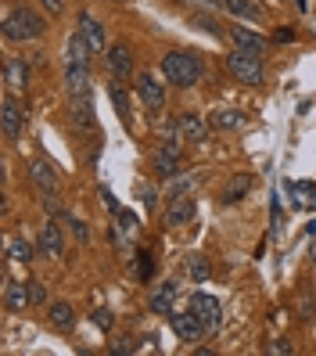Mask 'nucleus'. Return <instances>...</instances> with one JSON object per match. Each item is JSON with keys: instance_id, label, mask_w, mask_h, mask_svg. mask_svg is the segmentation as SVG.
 <instances>
[{"instance_id": "1", "label": "nucleus", "mask_w": 316, "mask_h": 356, "mask_svg": "<svg viewBox=\"0 0 316 356\" xmlns=\"http://www.w3.org/2000/svg\"><path fill=\"white\" fill-rule=\"evenodd\" d=\"M162 76L169 87H194V83L201 79V58L191 54V51H169V54H162Z\"/></svg>"}, {"instance_id": "2", "label": "nucleus", "mask_w": 316, "mask_h": 356, "mask_svg": "<svg viewBox=\"0 0 316 356\" xmlns=\"http://www.w3.org/2000/svg\"><path fill=\"white\" fill-rule=\"evenodd\" d=\"M44 33H47V22L33 8H11L4 15V40H11V44H29V40H40Z\"/></svg>"}, {"instance_id": "3", "label": "nucleus", "mask_w": 316, "mask_h": 356, "mask_svg": "<svg viewBox=\"0 0 316 356\" xmlns=\"http://www.w3.org/2000/svg\"><path fill=\"white\" fill-rule=\"evenodd\" d=\"M226 69H230V76H234L238 83H244V87H263V83H266L263 58H259V54H251V51L234 47V51L226 54Z\"/></svg>"}, {"instance_id": "4", "label": "nucleus", "mask_w": 316, "mask_h": 356, "mask_svg": "<svg viewBox=\"0 0 316 356\" xmlns=\"http://www.w3.org/2000/svg\"><path fill=\"white\" fill-rule=\"evenodd\" d=\"M194 216H198V202L187 198V195H173V198H169V209L162 213V223L173 230V227H187Z\"/></svg>"}, {"instance_id": "5", "label": "nucleus", "mask_w": 316, "mask_h": 356, "mask_svg": "<svg viewBox=\"0 0 316 356\" xmlns=\"http://www.w3.org/2000/svg\"><path fill=\"white\" fill-rule=\"evenodd\" d=\"M191 309L201 317V324H205L208 334H216V331H219V324H223V306H219V299H213V296H205V291H198V296L191 299Z\"/></svg>"}, {"instance_id": "6", "label": "nucleus", "mask_w": 316, "mask_h": 356, "mask_svg": "<svg viewBox=\"0 0 316 356\" xmlns=\"http://www.w3.org/2000/svg\"><path fill=\"white\" fill-rule=\"evenodd\" d=\"M36 248H40V256H44V259H61V256H65V238H61L58 220L44 223V230H40V238H36Z\"/></svg>"}, {"instance_id": "7", "label": "nucleus", "mask_w": 316, "mask_h": 356, "mask_svg": "<svg viewBox=\"0 0 316 356\" xmlns=\"http://www.w3.org/2000/svg\"><path fill=\"white\" fill-rule=\"evenodd\" d=\"M137 90H140V101H144V108L147 112H162L165 108V83L151 72H144L140 83H137Z\"/></svg>"}, {"instance_id": "8", "label": "nucleus", "mask_w": 316, "mask_h": 356, "mask_svg": "<svg viewBox=\"0 0 316 356\" xmlns=\"http://www.w3.org/2000/svg\"><path fill=\"white\" fill-rule=\"evenodd\" d=\"M173 331L180 334V339L183 342H198V339H205V324H201V317H198V313L194 309H187V313H173Z\"/></svg>"}, {"instance_id": "9", "label": "nucleus", "mask_w": 316, "mask_h": 356, "mask_svg": "<svg viewBox=\"0 0 316 356\" xmlns=\"http://www.w3.org/2000/svg\"><path fill=\"white\" fill-rule=\"evenodd\" d=\"M4 87L11 94H22L29 87V65H26L22 58H8L4 61Z\"/></svg>"}, {"instance_id": "10", "label": "nucleus", "mask_w": 316, "mask_h": 356, "mask_svg": "<svg viewBox=\"0 0 316 356\" xmlns=\"http://www.w3.org/2000/svg\"><path fill=\"white\" fill-rule=\"evenodd\" d=\"M0 119H4V137H8V140L22 137V119H26V112L18 108V101H15L11 90L4 94V115H0Z\"/></svg>"}, {"instance_id": "11", "label": "nucleus", "mask_w": 316, "mask_h": 356, "mask_svg": "<svg viewBox=\"0 0 316 356\" xmlns=\"http://www.w3.org/2000/svg\"><path fill=\"white\" fill-rule=\"evenodd\" d=\"M4 306H8L11 313H26V309L33 306L29 281H26V284H22V281H8V284H4Z\"/></svg>"}, {"instance_id": "12", "label": "nucleus", "mask_w": 316, "mask_h": 356, "mask_svg": "<svg viewBox=\"0 0 316 356\" xmlns=\"http://www.w3.org/2000/svg\"><path fill=\"white\" fill-rule=\"evenodd\" d=\"M104 61H108V72L115 76V79H126V76H133V51L130 47H122V44H115L108 54H104Z\"/></svg>"}, {"instance_id": "13", "label": "nucleus", "mask_w": 316, "mask_h": 356, "mask_svg": "<svg viewBox=\"0 0 316 356\" xmlns=\"http://www.w3.org/2000/svg\"><path fill=\"white\" fill-rule=\"evenodd\" d=\"M151 170L158 173V177H176L180 173V148H169V144H162V148L155 152V159H151Z\"/></svg>"}, {"instance_id": "14", "label": "nucleus", "mask_w": 316, "mask_h": 356, "mask_svg": "<svg viewBox=\"0 0 316 356\" xmlns=\"http://www.w3.org/2000/svg\"><path fill=\"white\" fill-rule=\"evenodd\" d=\"M230 40H234V47L251 51V54L266 51V36H259L256 29H248V26H230Z\"/></svg>"}, {"instance_id": "15", "label": "nucleus", "mask_w": 316, "mask_h": 356, "mask_svg": "<svg viewBox=\"0 0 316 356\" xmlns=\"http://www.w3.org/2000/svg\"><path fill=\"white\" fill-rule=\"evenodd\" d=\"M69 119H72V127L76 130H97V115H94V104L87 101V97H72V112H69Z\"/></svg>"}, {"instance_id": "16", "label": "nucleus", "mask_w": 316, "mask_h": 356, "mask_svg": "<svg viewBox=\"0 0 316 356\" xmlns=\"http://www.w3.org/2000/svg\"><path fill=\"white\" fill-rule=\"evenodd\" d=\"M29 177H33V184H36L44 195H54V191H58V173H54V165H51V162L36 159V162L29 165Z\"/></svg>"}, {"instance_id": "17", "label": "nucleus", "mask_w": 316, "mask_h": 356, "mask_svg": "<svg viewBox=\"0 0 316 356\" xmlns=\"http://www.w3.org/2000/svg\"><path fill=\"white\" fill-rule=\"evenodd\" d=\"M65 87H69V97H87L90 94V69L87 65H69L65 69Z\"/></svg>"}, {"instance_id": "18", "label": "nucleus", "mask_w": 316, "mask_h": 356, "mask_svg": "<svg viewBox=\"0 0 316 356\" xmlns=\"http://www.w3.org/2000/svg\"><path fill=\"white\" fill-rule=\"evenodd\" d=\"M90 54H94V47L87 44V36H83L79 29L69 36V47H65V61L69 65H90Z\"/></svg>"}, {"instance_id": "19", "label": "nucleus", "mask_w": 316, "mask_h": 356, "mask_svg": "<svg viewBox=\"0 0 316 356\" xmlns=\"http://www.w3.org/2000/svg\"><path fill=\"white\" fill-rule=\"evenodd\" d=\"M208 122L205 119H198L194 112H183L180 115V134H183V140H194V144H201V140H208Z\"/></svg>"}, {"instance_id": "20", "label": "nucleus", "mask_w": 316, "mask_h": 356, "mask_svg": "<svg viewBox=\"0 0 316 356\" xmlns=\"http://www.w3.org/2000/svg\"><path fill=\"white\" fill-rule=\"evenodd\" d=\"M176 281H165L155 296H151V313H158V317H169L173 313V302H176Z\"/></svg>"}, {"instance_id": "21", "label": "nucleus", "mask_w": 316, "mask_h": 356, "mask_svg": "<svg viewBox=\"0 0 316 356\" xmlns=\"http://www.w3.org/2000/svg\"><path fill=\"white\" fill-rule=\"evenodd\" d=\"M47 321H51V327H58V331H72V327H76V309H72L69 302H51V306H47Z\"/></svg>"}, {"instance_id": "22", "label": "nucleus", "mask_w": 316, "mask_h": 356, "mask_svg": "<svg viewBox=\"0 0 316 356\" xmlns=\"http://www.w3.org/2000/svg\"><path fill=\"white\" fill-rule=\"evenodd\" d=\"M79 33L87 36V44L94 47V54H101V51H104V26L97 22V18L79 15Z\"/></svg>"}, {"instance_id": "23", "label": "nucleus", "mask_w": 316, "mask_h": 356, "mask_svg": "<svg viewBox=\"0 0 316 356\" xmlns=\"http://www.w3.org/2000/svg\"><path fill=\"white\" fill-rule=\"evenodd\" d=\"M108 97H112L115 112H119V122L130 130V94H126V87L122 83H108Z\"/></svg>"}, {"instance_id": "24", "label": "nucleus", "mask_w": 316, "mask_h": 356, "mask_svg": "<svg viewBox=\"0 0 316 356\" xmlns=\"http://www.w3.org/2000/svg\"><path fill=\"white\" fill-rule=\"evenodd\" d=\"M36 252H40V248H36L33 241H26V238H8V259H15V263H33Z\"/></svg>"}, {"instance_id": "25", "label": "nucleus", "mask_w": 316, "mask_h": 356, "mask_svg": "<svg viewBox=\"0 0 316 356\" xmlns=\"http://www.w3.org/2000/svg\"><path fill=\"white\" fill-rule=\"evenodd\" d=\"M241 122H244V115L234 112V108H216L213 115H208V127L213 130H238Z\"/></svg>"}, {"instance_id": "26", "label": "nucleus", "mask_w": 316, "mask_h": 356, "mask_svg": "<svg viewBox=\"0 0 316 356\" xmlns=\"http://www.w3.org/2000/svg\"><path fill=\"white\" fill-rule=\"evenodd\" d=\"M248 187H251V177H248V173H241V177H230V180H226V187H223V202H226V205L241 202V198L248 195Z\"/></svg>"}, {"instance_id": "27", "label": "nucleus", "mask_w": 316, "mask_h": 356, "mask_svg": "<svg viewBox=\"0 0 316 356\" xmlns=\"http://www.w3.org/2000/svg\"><path fill=\"white\" fill-rule=\"evenodd\" d=\"M187 274H191V277L201 284V281H208V274H213V270H208L205 256H191V259H187Z\"/></svg>"}, {"instance_id": "28", "label": "nucleus", "mask_w": 316, "mask_h": 356, "mask_svg": "<svg viewBox=\"0 0 316 356\" xmlns=\"http://www.w3.org/2000/svg\"><path fill=\"white\" fill-rule=\"evenodd\" d=\"M151 274H155V263H151V256H147V252H137V259H133V277L147 281Z\"/></svg>"}, {"instance_id": "29", "label": "nucleus", "mask_w": 316, "mask_h": 356, "mask_svg": "<svg viewBox=\"0 0 316 356\" xmlns=\"http://www.w3.org/2000/svg\"><path fill=\"white\" fill-rule=\"evenodd\" d=\"M226 11L241 15V18H256V4H251V0H226Z\"/></svg>"}, {"instance_id": "30", "label": "nucleus", "mask_w": 316, "mask_h": 356, "mask_svg": "<svg viewBox=\"0 0 316 356\" xmlns=\"http://www.w3.org/2000/svg\"><path fill=\"white\" fill-rule=\"evenodd\" d=\"M191 26H194V29H205L208 36H219V26H216L208 15H191Z\"/></svg>"}, {"instance_id": "31", "label": "nucleus", "mask_w": 316, "mask_h": 356, "mask_svg": "<svg viewBox=\"0 0 316 356\" xmlns=\"http://www.w3.org/2000/svg\"><path fill=\"white\" fill-rule=\"evenodd\" d=\"M115 216H119V227L126 230V234H133V230H137V223H140V220H137V213H130V209H119Z\"/></svg>"}, {"instance_id": "32", "label": "nucleus", "mask_w": 316, "mask_h": 356, "mask_svg": "<svg viewBox=\"0 0 316 356\" xmlns=\"http://www.w3.org/2000/svg\"><path fill=\"white\" fill-rule=\"evenodd\" d=\"M313 306H316L313 296H309V291H302V299H299V321H302V324L313 321Z\"/></svg>"}, {"instance_id": "33", "label": "nucleus", "mask_w": 316, "mask_h": 356, "mask_svg": "<svg viewBox=\"0 0 316 356\" xmlns=\"http://www.w3.org/2000/svg\"><path fill=\"white\" fill-rule=\"evenodd\" d=\"M69 227H72V234H76L79 241H90V227L83 223V220H76V216H72V220H69Z\"/></svg>"}, {"instance_id": "34", "label": "nucleus", "mask_w": 316, "mask_h": 356, "mask_svg": "<svg viewBox=\"0 0 316 356\" xmlns=\"http://www.w3.org/2000/svg\"><path fill=\"white\" fill-rule=\"evenodd\" d=\"M266 353H284V356H288V353H294V346H291L288 339H277V342L266 346Z\"/></svg>"}, {"instance_id": "35", "label": "nucleus", "mask_w": 316, "mask_h": 356, "mask_svg": "<svg viewBox=\"0 0 316 356\" xmlns=\"http://www.w3.org/2000/svg\"><path fill=\"white\" fill-rule=\"evenodd\" d=\"M94 324H97L101 331H112V317H108V309H97V313H94Z\"/></svg>"}, {"instance_id": "36", "label": "nucleus", "mask_w": 316, "mask_h": 356, "mask_svg": "<svg viewBox=\"0 0 316 356\" xmlns=\"http://www.w3.org/2000/svg\"><path fill=\"white\" fill-rule=\"evenodd\" d=\"M29 291H33V302H44V299H47L44 281H29Z\"/></svg>"}, {"instance_id": "37", "label": "nucleus", "mask_w": 316, "mask_h": 356, "mask_svg": "<svg viewBox=\"0 0 316 356\" xmlns=\"http://www.w3.org/2000/svg\"><path fill=\"white\" fill-rule=\"evenodd\" d=\"M137 346H133V339H119L115 346H112V353H119V356H126V353H133Z\"/></svg>"}, {"instance_id": "38", "label": "nucleus", "mask_w": 316, "mask_h": 356, "mask_svg": "<svg viewBox=\"0 0 316 356\" xmlns=\"http://www.w3.org/2000/svg\"><path fill=\"white\" fill-rule=\"evenodd\" d=\"M137 195H144V205H147V209L155 205V191H151L147 184H137Z\"/></svg>"}, {"instance_id": "39", "label": "nucleus", "mask_w": 316, "mask_h": 356, "mask_svg": "<svg viewBox=\"0 0 316 356\" xmlns=\"http://www.w3.org/2000/svg\"><path fill=\"white\" fill-rule=\"evenodd\" d=\"M44 209H47L51 216H61V202H58L54 195H47V198H44Z\"/></svg>"}, {"instance_id": "40", "label": "nucleus", "mask_w": 316, "mask_h": 356, "mask_svg": "<svg viewBox=\"0 0 316 356\" xmlns=\"http://www.w3.org/2000/svg\"><path fill=\"white\" fill-rule=\"evenodd\" d=\"M294 40V29H277L273 33V44H291Z\"/></svg>"}, {"instance_id": "41", "label": "nucleus", "mask_w": 316, "mask_h": 356, "mask_svg": "<svg viewBox=\"0 0 316 356\" xmlns=\"http://www.w3.org/2000/svg\"><path fill=\"white\" fill-rule=\"evenodd\" d=\"M101 198H104V205H108L112 213H119V202H115V195L108 191V187H101Z\"/></svg>"}, {"instance_id": "42", "label": "nucleus", "mask_w": 316, "mask_h": 356, "mask_svg": "<svg viewBox=\"0 0 316 356\" xmlns=\"http://www.w3.org/2000/svg\"><path fill=\"white\" fill-rule=\"evenodd\" d=\"M194 4H198V8H216V11H219V8H226V0H194Z\"/></svg>"}, {"instance_id": "43", "label": "nucleus", "mask_w": 316, "mask_h": 356, "mask_svg": "<svg viewBox=\"0 0 316 356\" xmlns=\"http://www.w3.org/2000/svg\"><path fill=\"white\" fill-rule=\"evenodd\" d=\"M40 4H44V8H47V11H54V15H58V11H61V8H65V4H61V0H40Z\"/></svg>"}, {"instance_id": "44", "label": "nucleus", "mask_w": 316, "mask_h": 356, "mask_svg": "<svg viewBox=\"0 0 316 356\" xmlns=\"http://www.w3.org/2000/svg\"><path fill=\"white\" fill-rule=\"evenodd\" d=\"M309 8V0H299V11H306Z\"/></svg>"}, {"instance_id": "45", "label": "nucleus", "mask_w": 316, "mask_h": 356, "mask_svg": "<svg viewBox=\"0 0 316 356\" xmlns=\"http://www.w3.org/2000/svg\"><path fill=\"white\" fill-rule=\"evenodd\" d=\"M313 259H316V245H313Z\"/></svg>"}, {"instance_id": "46", "label": "nucleus", "mask_w": 316, "mask_h": 356, "mask_svg": "<svg viewBox=\"0 0 316 356\" xmlns=\"http://www.w3.org/2000/svg\"><path fill=\"white\" fill-rule=\"evenodd\" d=\"M313 36H316V22H313Z\"/></svg>"}]
</instances>
